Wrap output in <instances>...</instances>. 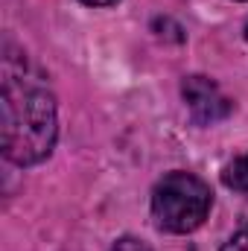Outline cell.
I'll use <instances>...</instances> for the list:
<instances>
[{"label":"cell","mask_w":248,"mask_h":251,"mask_svg":"<svg viewBox=\"0 0 248 251\" xmlns=\"http://www.w3.org/2000/svg\"><path fill=\"white\" fill-rule=\"evenodd\" d=\"M82 3H88V6H114L117 0H82Z\"/></svg>","instance_id":"7"},{"label":"cell","mask_w":248,"mask_h":251,"mask_svg":"<svg viewBox=\"0 0 248 251\" xmlns=\"http://www.w3.org/2000/svg\"><path fill=\"white\" fill-rule=\"evenodd\" d=\"M210 204H213L210 187L193 173H170L158 181L152 193V216L158 228L170 234L196 231L207 219Z\"/></svg>","instance_id":"2"},{"label":"cell","mask_w":248,"mask_h":251,"mask_svg":"<svg viewBox=\"0 0 248 251\" xmlns=\"http://www.w3.org/2000/svg\"><path fill=\"white\" fill-rule=\"evenodd\" d=\"M181 94H184L190 114L198 123H216V120L231 114V100L207 76H190L184 82V88H181Z\"/></svg>","instance_id":"3"},{"label":"cell","mask_w":248,"mask_h":251,"mask_svg":"<svg viewBox=\"0 0 248 251\" xmlns=\"http://www.w3.org/2000/svg\"><path fill=\"white\" fill-rule=\"evenodd\" d=\"M222 181H225V187L237 190V193H248V152L240 155V158H234V161L225 167Z\"/></svg>","instance_id":"4"},{"label":"cell","mask_w":248,"mask_h":251,"mask_svg":"<svg viewBox=\"0 0 248 251\" xmlns=\"http://www.w3.org/2000/svg\"><path fill=\"white\" fill-rule=\"evenodd\" d=\"M3 155L18 164L29 167L50 155L56 143V102L53 97L38 88L26 85L24 79L9 76L3 82Z\"/></svg>","instance_id":"1"},{"label":"cell","mask_w":248,"mask_h":251,"mask_svg":"<svg viewBox=\"0 0 248 251\" xmlns=\"http://www.w3.org/2000/svg\"><path fill=\"white\" fill-rule=\"evenodd\" d=\"M222 251H248V228H240V231L222 246Z\"/></svg>","instance_id":"5"},{"label":"cell","mask_w":248,"mask_h":251,"mask_svg":"<svg viewBox=\"0 0 248 251\" xmlns=\"http://www.w3.org/2000/svg\"><path fill=\"white\" fill-rule=\"evenodd\" d=\"M111 251H149V246L140 243V240H134V237H125V240H120Z\"/></svg>","instance_id":"6"},{"label":"cell","mask_w":248,"mask_h":251,"mask_svg":"<svg viewBox=\"0 0 248 251\" xmlns=\"http://www.w3.org/2000/svg\"><path fill=\"white\" fill-rule=\"evenodd\" d=\"M246 38H248V26H246Z\"/></svg>","instance_id":"8"}]
</instances>
